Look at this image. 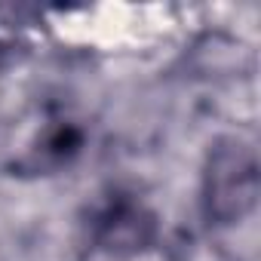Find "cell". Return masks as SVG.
Returning <instances> with one entry per match:
<instances>
[{
    "mask_svg": "<svg viewBox=\"0 0 261 261\" xmlns=\"http://www.w3.org/2000/svg\"><path fill=\"white\" fill-rule=\"evenodd\" d=\"M80 151H83V129L74 120L59 117V120H49L37 133L25 157L16 160V169L31 175H49V172H59L62 166H71V160Z\"/></svg>",
    "mask_w": 261,
    "mask_h": 261,
    "instance_id": "obj_3",
    "label": "cell"
},
{
    "mask_svg": "<svg viewBox=\"0 0 261 261\" xmlns=\"http://www.w3.org/2000/svg\"><path fill=\"white\" fill-rule=\"evenodd\" d=\"M86 227L95 249L117 258L139 255L157 240V215L136 194L123 191H114L101 203H95Z\"/></svg>",
    "mask_w": 261,
    "mask_h": 261,
    "instance_id": "obj_2",
    "label": "cell"
},
{
    "mask_svg": "<svg viewBox=\"0 0 261 261\" xmlns=\"http://www.w3.org/2000/svg\"><path fill=\"white\" fill-rule=\"evenodd\" d=\"M203 215L215 224L243 221L258 203V154L246 139H218L203 166L200 181Z\"/></svg>",
    "mask_w": 261,
    "mask_h": 261,
    "instance_id": "obj_1",
    "label": "cell"
}]
</instances>
